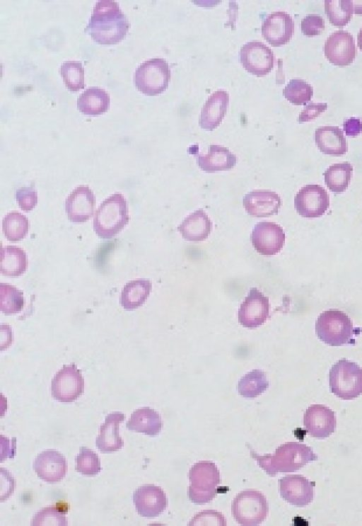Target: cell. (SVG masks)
I'll return each mask as SVG.
<instances>
[{
    "label": "cell",
    "instance_id": "obj_26",
    "mask_svg": "<svg viewBox=\"0 0 362 526\" xmlns=\"http://www.w3.org/2000/svg\"><path fill=\"white\" fill-rule=\"evenodd\" d=\"M212 223L202 209L187 216L177 227L182 238L189 241H201L208 238Z\"/></svg>",
    "mask_w": 362,
    "mask_h": 526
},
{
    "label": "cell",
    "instance_id": "obj_6",
    "mask_svg": "<svg viewBox=\"0 0 362 526\" xmlns=\"http://www.w3.org/2000/svg\"><path fill=\"white\" fill-rule=\"evenodd\" d=\"M331 393L344 400H351L362 394V368L345 358L335 362L329 374Z\"/></svg>",
    "mask_w": 362,
    "mask_h": 526
},
{
    "label": "cell",
    "instance_id": "obj_16",
    "mask_svg": "<svg viewBox=\"0 0 362 526\" xmlns=\"http://www.w3.org/2000/svg\"><path fill=\"white\" fill-rule=\"evenodd\" d=\"M324 53L334 65L344 67L351 64L356 54L353 35L344 30L332 33L325 42Z\"/></svg>",
    "mask_w": 362,
    "mask_h": 526
},
{
    "label": "cell",
    "instance_id": "obj_32",
    "mask_svg": "<svg viewBox=\"0 0 362 526\" xmlns=\"http://www.w3.org/2000/svg\"><path fill=\"white\" fill-rule=\"evenodd\" d=\"M269 385L265 372L260 370H253L240 379L238 391L244 398L253 399L263 394Z\"/></svg>",
    "mask_w": 362,
    "mask_h": 526
},
{
    "label": "cell",
    "instance_id": "obj_2",
    "mask_svg": "<svg viewBox=\"0 0 362 526\" xmlns=\"http://www.w3.org/2000/svg\"><path fill=\"white\" fill-rule=\"evenodd\" d=\"M247 445L251 457L271 476L278 473L295 472L318 459L310 447L297 442H287L279 446L274 454L263 455Z\"/></svg>",
    "mask_w": 362,
    "mask_h": 526
},
{
    "label": "cell",
    "instance_id": "obj_22",
    "mask_svg": "<svg viewBox=\"0 0 362 526\" xmlns=\"http://www.w3.org/2000/svg\"><path fill=\"white\" fill-rule=\"evenodd\" d=\"M124 419L125 415L118 411L106 416L95 439V446L101 452L110 453L118 451L124 447V441L119 436V424Z\"/></svg>",
    "mask_w": 362,
    "mask_h": 526
},
{
    "label": "cell",
    "instance_id": "obj_11",
    "mask_svg": "<svg viewBox=\"0 0 362 526\" xmlns=\"http://www.w3.org/2000/svg\"><path fill=\"white\" fill-rule=\"evenodd\" d=\"M294 205L297 212L303 217H320L329 207V197L323 187L307 185L296 195Z\"/></svg>",
    "mask_w": 362,
    "mask_h": 526
},
{
    "label": "cell",
    "instance_id": "obj_37",
    "mask_svg": "<svg viewBox=\"0 0 362 526\" xmlns=\"http://www.w3.org/2000/svg\"><path fill=\"white\" fill-rule=\"evenodd\" d=\"M60 73L66 87L71 91H78L84 88V68L77 61L62 63Z\"/></svg>",
    "mask_w": 362,
    "mask_h": 526
},
{
    "label": "cell",
    "instance_id": "obj_43",
    "mask_svg": "<svg viewBox=\"0 0 362 526\" xmlns=\"http://www.w3.org/2000/svg\"><path fill=\"white\" fill-rule=\"evenodd\" d=\"M346 135L356 137L362 132V123L358 118H351L346 120L343 124Z\"/></svg>",
    "mask_w": 362,
    "mask_h": 526
},
{
    "label": "cell",
    "instance_id": "obj_39",
    "mask_svg": "<svg viewBox=\"0 0 362 526\" xmlns=\"http://www.w3.org/2000/svg\"><path fill=\"white\" fill-rule=\"evenodd\" d=\"M66 511V510L60 509L58 505L46 507L35 513L31 521V525H67Z\"/></svg>",
    "mask_w": 362,
    "mask_h": 526
},
{
    "label": "cell",
    "instance_id": "obj_4",
    "mask_svg": "<svg viewBox=\"0 0 362 526\" xmlns=\"http://www.w3.org/2000/svg\"><path fill=\"white\" fill-rule=\"evenodd\" d=\"M190 484L187 490L189 499L197 505L211 502L218 492L221 484L220 472L216 464L211 461H200L194 464L188 474Z\"/></svg>",
    "mask_w": 362,
    "mask_h": 526
},
{
    "label": "cell",
    "instance_id": "obj_34",
    "mask_svg": "<svg viewBox=\"0 0 362 526\" xmlns=\"http://www.w3.org/2000/svg\"><path fill=\"white\" fill-rule=\"evenodd\" d=\"M325 11L332 25L340 27L344 26L352 18L353 1L325 0Z\"/></svg>",
    "mask_w": 362,
    "mask_h": 526
},
{
    "label": "cell",
    "instance_id": "obj_33",
    "mask_svg": "<svg viewBox=\"0 0 362 526\" xmlns=\"http://www.w3.org/2000/svg\"><path fill=\"white\" fill-rule=\"evenodd\" d=\"M28 229V219L18 212H10L3 219V232L8 241H17L24 239Z\"/></svg>",
    "mask_w": 362,
    "mask_h": 526
},
{
    "label": "cell",
    "instance_id": "obj_45",
    "mask_svg": "<svg viewBox=\"0 0 362 526\" xmlns=\"http://www.w3.org/2000/svg\"><path fill=\"white\" fill-rule=\"evenodd\" d=\"M357 45L360 50L362 51V28L357 35Z\"/></svg>",
    "mask_w": 362,
    "mask_h": 526
},
{
    "label": "cell",
    "instance_id": "obj_9",
    "mask_svg": "<svg viewBox=\"0 0 362 526\" xmlns=\"http://www.w3.org/2000/svg\"><path fill=\"white\" fill-rule=\"evenodd\" d=\"M52 397L64 403L76 401L84 391V379L75 364L65 365L54 376L51 384Z\"/></svg>",
    "mask_w": 362,
    "mask_h": 526
},
{
    "label": "cell",
    "instance_id": "obj_23",
    "mask_svg": "<svg viewBox=\"0 0 362 526\" xmlns=\"http://www.w3.org/2000/svg\"><path fill=\"white\" fill-rule=\"evenodd\" d=\"M228 101L229 96L226 91L214 92L202 108L199 119V126L208 131L216 129L226 113Z\"/></svg>",
    "mask_w": 362,
    "mask_h": 526
},
{
    "label": "cell",
    "instance_id": "obj_31",
    "mask_svg": "<svg viewBox=\"0 0 362 526\" xmlns=\"http://www.w3.org/2000/svg\"><path fill=\"white\" fill-rule=\"evenodd\" d=\"M352 173L353 166L350 163L334 164L325 171V183L332 192L340 193L347 189Z\"/></svg>",
    "mask_w": 362,
    "mask_h": 526
},
{
    "label": "cell",
    "instance_id": "obj_17",
    "mask_svg": "<svg viewBox=\"0 0 362 526\" xmlns=\"http://www.w3.org/2000/svg\"><path fill=\"white\" fill-rule=\"evenodd\" d=\"M303 424L312 437L317 439L327 438L336 430L335 413L326 406L313 404L304 413Z\"/></svg>",
    "mask_w": 362,
    "mask_h": 526
},
{
    "label": "cell",
    "instance_id": "obj_29",
    "mask_svg": "<svg viewBox=\"0 0 362 526\" xmlns=\"http://www.w3.org/2000/svg\"><path fill=\"white\" fill-rule=\"evenodd\" d=\"M152 284L148 280H135L127 282L122 289L120 304L126 310H134L142 306L148 297Z\"/></svg>",
    "mask_w": 362,
    "mask_h": 526
},
{
    "label": "cell",
    "instance_id": "obj_20",
    "mask_svg": "<svg viewBox=\"0 0 362 526\" xmlns=\"http://www.w3.org/2000/svg\"><path fill=\"white\" fill-rule=\"evenodd\" d=\"M95 197L92 190L86 185L76 187L65 201V210L72 222H85L93 215Z\"/></svg>",
    "mask_w": 362,
    "mask_h": 526
},
{
    "label": "cell",
    "instance_id": "obj_36",
    "mask_svg": "<svg viewBox=\"0 0 362 526\" xmlns=\"http://www.w3.org/2000/svg\"><path fill=\"white\" fill-rule=\"evenodd\" d=\"M283 94L286 99L294 105H305L313 97V88L305 81L294 79H291L285 86Z\"/></svg>",
    "mask_w": 362,
    "mask_h": 526
},
{
    "label": "cell",
    "instance_id": "obj_41",
    "mask_svg": "<svg viewBox=\"0 0 362 526\" xmlns=\"http://www.w3.org/2000/svg\"><path fill=\"white\" fill-rule=\"evenodd\" d=\"M16 200L21 209L25 212L32 210L37 203V191L31 187H23L17 190Z\"/></svg>",
    "mask_w": 362,
    "mask_h": 526
},
{
    "label": "cell",
    "instance_id": "obj_5",
    "mask_svg": "<svg viewBox=\"0 0 362 526\" xmlns=\"http://www.w3.org/2000/svg\"><path fill=\"white\" fill-rule=\"evenodd\" d=\"M317 338L330 346H341L353 341L354 328L349 316L339 309L322 312L315 323Z\"/></svg>",
    "mask_w": 362,
    "mask_h": 526
},
{
    "label": "cell",
    "instance_id": "obj_24",
    "mask_svg": "<svg viewBox=\"0 0 362 526\" xmlns=\"http://www.w3.org/2000/svg\"><path fill=\"white\" fill-rule=\"evenodd\" d=\"M315 144L319 150L329 155H344L348 150L342 130L337 126L319 127L315 133Z\"/></svg>",
    "mask_w": 362,
    "mask_h": 526
},
{
    "label": "cell",
    "instance_id": "obj_1",
    "mask_svg": "<svg viewBox=\"0 0 362 526\" xmlns=\"http://www.w3.org/2000/svg\"><path fill=\"white\" fill-rule=\"evenodd\" d=\"M130 24L118 4L100 0L95 4L84 31L100 45H113L126 36Z\"/></svg>",
    "mask_w": 362,
    "mask_h": 526
},
{
    "label": "cell",
    "instance_id": "obj_7",
    "mask_svg": "<svg viewBox=\"0 0 362 526\" xmlns=\"http://www.w3.org/2000/svg\"><path fill=\"white\" fill-rule=\"evenodd\" d=\"M232 515L243 526H257L267 517L269 505L262 493L253 489L244 490L236 495L231 505Z\"/></svg>",
    "mask_w": 362,
    "mask_h": 526
},
{
    "label": "cell",
    "instance_id": "obj_30",
    "mask_svg": "<svg viewBox=\"0 0 362 526\" xmlns=\"http://www.w3.org/2000/svg\"><path fill=\"white\" fill-rule=\"evenodd\" d=\"M28 267L25 252L16 246H6L1 249V273L9 277L23 275Z\"/></svg>",
    "mask_w": 362,
    "mask_h": 526
},
{
    "label": "cell",
    "instance_id": "obj_44",
    "mask_svg": "<svg viewBox=\"0 0 362 526\" xmlns=\"http://www.w3.org/2000/svg\"><path fill=\"white\" fill-rule=\"evenodd\" d=\"M353 5L354 13L362 15V1H353Z\"/></svg>",
    "mask_w": 362,
    "mask_h": 526
},
{
    "label": "cell",
    "instance_id": "obj_15",
    "mask_svg": "<svg viewBox=\"0 0 362 526\" xmlns=\"http://www.w3.org/2000/svg\"><path fill=\"white\" fill-rule=\"evenodd\" d=\"M315 483L300 474H290L279 480L281 497L292 505L303 508L314 498Z\"/></svg>",
    "mask_w": 362,
    "mask_h": 526
},
{
    "label": "cell",
    "instance_id": "obj_19",
    "mask_svg": "<svg viewBox=\"0 0 362 526\" xmlns=\"http://www.w3.org/2000/svg\"><path fill=\"white\" fill-rule=\"evenodd\" d=\"M33 469L40 479L53 484L65 477L67 464L62 453L56 450H46L37 455Z\"/></svg>",
    "mask_w": 362,
    "mask_h": 526
},
{
    "label": "cell",
    "instance_id": "obj_38",
    "mask_svg": "<svg viewBox=\"0 0 362 526\" xmlns=\"http://www.w3.org/2000/svg\"><path fill=\"white\" fill-rule=\"evenodd\" d=\"M76 471L85 476H95L101 471L98 455L92 450L81 447L76 457Z\"/></svg>",
    "mask_w": 362,
    "mask_h": 526
},
{
    "label": "cell",
    "instance_id": "obj_3",
    "mask_svg": "<svg viewBox=\"0 0 362 526\" xmlns=\"http://www.w3.org/2000/svg\"><path fill=\"white\" fill-rule=\"evenodd\" d=\"M129 220L127 202L121 193H115L99 206L93 218V229L101 239H111L120 232Z\"/></svg>",
    "mask_w": 362,
    "mask_h": 526
},
{
    "label": "cell",
    "instance_id": "obj_14",
    "mask_svg": "<svg viewBox=\"0 0 362 526\" xmlns=\"http://www.w3.org/2000/svg\"><path fill=\"white\" fill-rule=\"evenodd\" d=\"M133 503L139 515L146 518L158 517L168 505L164 491L153 484H145L137 488L132 495Z\"/></svg>",
    "mask_w": 362,
    "mask_h": 526
},
{
    "label": "cell",
    "instance_id": "obj_42",
    "mask_svg": "<svg viewBox=\"0 0 362 526\" xmlns=\"http://www.w3.org/2000/svg\"><path fill=\"white\" fill-rule=\"evenodd\" d=\"M327 108V103H313L308 104L299 115L298 122H304L310 121L318 117Z\"/></svg>",
    "mask_w": 362,
    "mask_h": 526
},
{
    "label": "cell",
    "instance_id": "obj_8",
    "mask_svg": "<svg viewBox=\"0 0 362 526\" xmlns=\"http://www.w3.org/2000/svg\"><path fill=\"white\" fill-rule=\"evenodd\" d=\"M170 79L168 62L153 58L141 63L136 69L134 81L137 89L147 96H156L165 91Z\"/></svg>",
    "mask_w": 362,
    "mask_h": 526
},
{
    "label": "cell",
    "instance_id": "obj_25",
    "mask_svg": "<svg viewBox=\"0 0 362 526\" xmlns=\"http://www.w3.org/2000/svg\"><path fill=\"white\" fill-rule=\"evenodd\" d=\"M197 162L201 170L213 173L232 169L236 164L237 158L228 148L211 144L206 154L197 156Z\"/></svg>",
    "mask_w": 362,
    "mask_h": 526
},
{
    "label": "cell",
    "instance_id": "obj_28",
    "mask_svg": "<svg viewBox=\"0 0 362 526\" xmlns=\"http://www.w3.org/2000/svg\"><path fill=\"white\" fill-rule=\"evenodd\" d=\"M110 108V96L99 87H90L84 91L77 100V108L88 115H99Z\"/></svg>",
    "mask_w": 362,
    "mask_h": 526
},
{
    "label": "cell",
    "instance_id": "obj_12",
    "mask_svg": "<svg viewBox=\"0 0 362 526\" xmlns=\"http://www.w3.org/2000/svg\"><path fill=\"white\" fill-rule=\"evenodd\" d=\"M269 309V299L256 287H252L240 304L238 322L245 328L259 327L267 320Z\"/></svg>",
    "mask_w": 362,
    "mask_h": 526
},
{
    "label": "cell",
    "instance_id": "obj_21",
    "mask_svg": "<svg viewBox=\"0 0 362 526\" xmlns=\"http://www.w3.org/2000/svg\"><path fill=\"white\" fill-rule=\"evenodd\" d=\"M243 205L249 215L267 217L278 214L281 199L274 191L253 190L244 196Z\"/></svg>",
    "mask_w": 362,
    "mask_h": 526
},
{
    "label": "cell",
    "instance_id": "obj_13",
    "mask_svg": "<svg viewBox=\"0 0 362 526\" xmlns=\"http://www.w3.org/2000/svg\"><path fill=\"white\" fill-rule=\"evenodd\" d=\"M285 239L282 227L271 222H258L251 234L255 249L264 256H273L279 253L285 244Z\"/></svg>",
    "mask_w": 362,
    "mask_h": 526
},
{
    "label": "cell",
    "instance_id": "obj_40",
    "mask_svg": "<svg viewBox=\"0 0 362 526\" xmlns=\"http://www.w3.org/2000/svg\"><path fill=\"white\" fill-rule=\"evenodd\" d=\"M325 30V20L318 15H308L301 21V31L309 37L321 34Z\"/></svg>",
    "mask_w": 362,
    "mask_h": 526
},
{
    "label": "cell",
    "instance_id": "obj_27",
    "mask_svg": "<svg viewBox=\"0 0 362 526\" xmlns=\"http://www.w3.org/2000/svg\"><path fill=\"white\" fill-rule=\"evenodd\" d=\"M126 427L129 430L156 436L163 428V421L156 411L149 407H143L132 412Z\"/></svg>",
    "mask_w": 362,
    "mask_h": 526
},
{
    "label": "cell",
    "instance_id": "obj_10",
    "mask_svg": "<svg viewBox=\"0 0 362 526\" xmlns=\"http://www.w3.org/2000/svg\"><path fill=\"white\" fill-rule=\"evenodd\" d=\"M239 59L245 69L257 76L267 75L274 67L273 52L259 41H251L243 45L240 50Z\"/></svg>",
    "mask_w": 362,
    "mask_h": 526
},
{
    "label": "cell",
    "instance_id": "obj_18",
    "mask_svg": "<svg viewBox=\"0 0 362 526\" xmlns=\"http://www.w3.org/2000/svg\"><path fill=\"white\" fill-rule=\"evenodd\" d=\"M294 31V23L291 16L284 11H275L264 20L262 34L264 39L274 47H279L288 42Z\"/></svg>",
    "mask_w": 362,
    "mask_h": 526
},
{
    "label": "cell",
    "instance_id": "obj_35",
    "mask_svg": "<svg viewBox=\"0 0 362 526\" xmlns=\"http://www.w3.org/2000/svg\"><path fill=\"white\" fill-rule=\"evenodd\" d=\"M24 305L23 293L16 287L1 283L0 285V309L5 314L20 312Z\"/></svg>",
    "mask_w": 362,
    "mask_h": 526
}]
</instances>
